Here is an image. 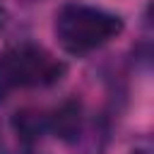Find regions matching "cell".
Returning <instances> with one entry per match:
<instances>
[{
    "label": "cell",
    "mask_w": 154,
    "mask_h": 154,
    "mask_svg": "<svg viewBox=\"0 0 154 154\" xmlns=\"http://www.w3.org/2000/svg\"><path fill=\"white\" fill-rule=\"evenodd\" d=\"M123 29L125 22L120 14L82 2L63 5L53 19V34L60 48L70 55H87L120 36Z\"/></svg>",
    "instance_id": "cell-1"
},
{
    "label": "cell",
    "mask_w": 154,
    "mask_h": 154,
    "mask_svg": "<svg viewBox=\"0 0 154 154\" xmlns=\"http://www.w3.org/2000/svg\"><path fill=\"white\" fill-rule=\"evenodd\" d=\"M65 72L67 65L48 53L43 46L31 41L14 43L0 55V101L12 89L51 87L60 82Z\"/></svg>",
    "instance_id": "cell-2"
},
{
    "label": "cell",
    "mask_w": 154,
    "mask_h": 154,
    "mask_svg": "<svg viewBox=\"0 0 154 154\" xmlns=\"http://www.w3.org/2000/svg\"><path fill=\"white\" fill-rule=\"evenodd\" d=\"M84 128V108L82 101L77 96H67L65 101L58 103V108H53V113H48V130L60 140V142H77Z\"/></svg>",
    "instance_id": "cell-3"
},
{
    "label": "cell",
    "mask_w": 154,
    "mask_h": 154,
    "mask_svg": "<svg viewBox=\"0 0 154 154\" xmlns=\"http://www.w3.org/2000/svg\"><path fill=\"white\" fill-rule=\"evenodd\" d=\"M12 130L26 147H34L48 132V113L38 108H22L12 116Z\"/></svg>",
    "instance_id": "cell-4"
},
{
    "label": "cell",
    "mask_w": 154,
    "mask_h": 154,
    "mask_svg": "<svg viewBox=\"0 0 154 154\" xmlns=\"http://www.w3.org/2000/svg\"><path fill=\"white\" fill-rule=\"evenodd\" d=\"M5 24H7V10H5L2 5H0V29H2Z\"/></svg>",
    "instance_id": "cell-5"
},
{
    "label": "cell",
    "mask_w": 154,
    "mask_h": 154,
    "mask_svg": "<svg viewBox=\"0 0 154 154\" xmlns=\"http://www.w3.org/2000/svg\"><path fill=\"white\" fill-rule=\"evenodd\" d=\"M17 154H43V152L34 149V147H24V149H22V152H17Z\"/></svg>",
    "instance_id": "cell-6"
},
{
    "label": "cell",
    "mask_w": 154,
    "mask_h": 154,
    "mask_svg": "<svg viewBox=\"0 0 154 154\" xmlns=\"http://www.w3.org/2000/svg\"><path fill=\"white\" fill-rule=\"evenodd\" d=\"M130 154H152V152H149V149H132Z\"/></svg>",
    "instance_id": "cell-7"
},
{
    "label": "cell",
    "mask_w": 154,
    "mask_h": 154,
    "mask_svg": "<svg viewBox=\"0 0 154 154\" xmlns=\"http://www.w3.org/2000/svg\"><path fill=\"white\" fill-rule=\"evenodd\" d=\"M0 154H5V142H2V132H0Z\"/></svg>",
    "instance_id": "cell-8"
}]
</instances>
